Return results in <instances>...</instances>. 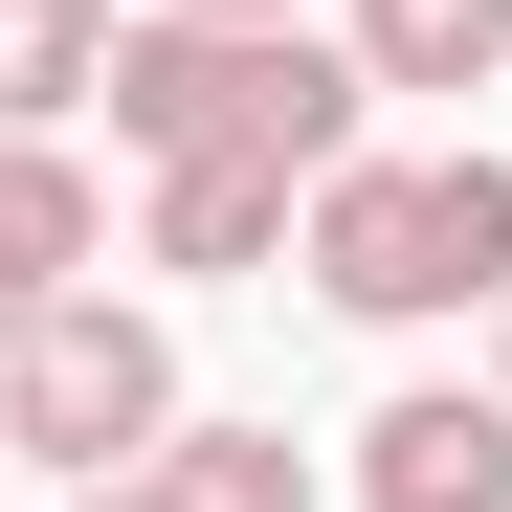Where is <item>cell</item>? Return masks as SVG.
Returning a JSON list of instances; mask_svg holds the SVG:
<instances>
[{
  "mask_svg": "<svg viewBox=\"0 0 512 512\" xmlns=\"http://www.w3.org/2000/svg\"><path fill=\"white\" fill-rule=\"evenodd\" d=\"M134 490H156V512H312V446H290V423H201V401H179Z\"/></svg>",
  "mask_w": 512,
  "mask_h": 512,
  "instance_id": "cell-7",
  "label": "cell"
},
{
  "mask_svg": "<svg viewBox=\"0 0 512 512\" xmlns=\"http://www.w3.org/2000/svg\"><path fill=\"white\" fill-rule=\"evenodd\" d=\"M290 268L357 312V334H446L512 290V156H334L290 201Z\"/></svg>",
  "mask_w": 512,
  "mask_h": 512,
  "instance_id": "cell-2",
  "label": "cell"
},
{
  "mask_svg": "<svg viewBox=\"0 0 512 512\" xmlns=\"http://www.w3.org/2000/svg\"><path fill=\"white\" fill-rule=\"evenodd\" d=\"M334 45H357V90H490V67H512V0H357Z\"/></svg>",
  "mask_w": 512,
  "mask_h": 512,
  "instance_id": "cell-8",
  "label": "cell"
},
{
  "mask_svg": "<svg viewBox=\"0 0 512 512\" xmlns=\"http://www.w3.org/2000/svg\"><path fill=\"white\" fill-rule=\"evenodd\" d=\"M90 268H112V201H90V156H67V134H0V334H23V312H67Z\"/></svg>",
  "mask_w": 512,
  "mask_h": 512,
  "instance_id": "cell-6",
  "label": "cell"
},
{
  "mask_svg": "<svg viewBox=\"0 0 512 512\" xmlns=\"http://www.w3.org/2000/svg\"><path fill=\"white\" fill-rule=\"evenodd\" d=\"M179 23H312V0H179Z\"/></svg>",
  "mask_w": 512,
  "mask_h": 512,
  "instance_id": "cell-10",
  "label": "cell"
},
{
  "mask_svg": "<svg viewBox=\"0 0 512 512\" xmlns=\"http://www.w3.org/2000/svg\"><path fill=\"white\" fill-rule=\"evenodd\" d=\"M90 112H112L134 156H290V179H334L379 90H357L334 23H179V0H134L112 67H90Z\"/></svg>",
  "mask_w": 512,
  "mask_h": 512,
  "instance_id": "cell-1",
  "label": "cell"
},
{
  "mask_svg": "<svg viewBox=\"0 0 512 512\" xmlns=\"http://www.w3.org/2000/svg\"><path fill=\"white\" fill-rule=\"evenodd\" d=\"M490 401H512V290H490Z\"/></svg>",
  "mask_w": 512,
  "mask_h": 512,
  "instance_id": "cell-12",
  "label": "cell"
},
{
  "mask_svg": "<svg viewBox=\"0 0 512 512\" xmlns=\"http://www.w3.org/2000/svg\"><path fill=\"white\" fill-rule=\"evenodd\" d=\"M67 512H156V490H134V468H112V490H67Z\"/></svg>",
  "mask_w": 512,
  "mask_h": 512,
  "instance_id": "cell-11",
  "label": "cell"
},
{
  "mask_svg": "<svg viewBox=\"0 0 512 512\" xmlns=\"http://www.w3.org/2000/svg\"><path fill=\"white\" fill-rule=\"evenodd\" d=\"M156 423H179V334H156L134 290H67V312L0 334V446L23 468L112 490V468H156Z\"/></svg>",
  "mask_w": 512,
  "mask_h": 512,
  "instance_id": "cell-3",
  "label": "cell"
},
{
  "mask_svg": "<svg viewBox=\"0 0 512 512\" xmlns=\"http://www.w3.org/2000/svg\"><path fill=\"white\" fill-rule=\"evenodd\" d=\"M357 512H512V401L490 379H401L357 423Z\"/></svg>",
  "mask_w": 512,
  "mask_h": 512,
  "instance_id": "cell-4",
  "label": "cell"
},
{
  "mask_svg": "<svg viewBox=\"0 0 512 512\" xmlns=\"http://www.w3.org/2000/svg\"><path fill=\"white\" fill-rule=\"evenodd\" d=\"M112 67V0H0V134H67Z\"/></svg>",
  "mask_w": 512,
  "mask_h": 512,
  "instance_id": "cell-9",
  "label": "cell"
},
{
  "mask_svg": "<svg viewBox=\"0 0 512 512\" xmlns=\"http://www.w3.org/2000/svg\"><path fill=\"white\" fill-rule=\"evenodd\" d=\"M290 156H156V201H134V268H201V290H245V268H268V245H290Z\"/></svg>",
  "mask_w": 512,
  "mask_h": 512,
  "instance_id": "cell-5",
  "label": "cell"
}]
</instances>
